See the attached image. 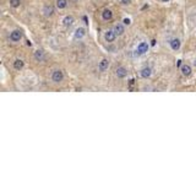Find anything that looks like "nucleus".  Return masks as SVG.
Here are the masks:
<instances>
[{
	"mask_svg": "<svg viewBox=\"0 0 196 184\" xmlns=\"http://www.w3.org/2000/svg\"><path fill=\"white\" fill-rule=\"evenodd\" d=\"M83 21H85L86 25H88V18H87V16H83Z\"/></svg>",
	"mask_w": 196,
	"mask_h": 184,
	"instance_id": "412c9836",
	"label": "nucleus"
},
{
	"mask_svg": "<svg viewBox=\"0 0 196 184\" xmlns=\"http://www.w3.org/2000/svg\"><path fill=\"white\" fill-rule=\"evenodd\" d=\"M21 38H22V32L20 30H15L10 33V40L11 42H20Z\"/></svg>",
	"mask_w": 196,
	"mask_h": 184,
	"instance_id": "7ed1b4c3",
	"label": "nucleus"
},
{
	"mask_svg": "<svg viewBox=\"0 0 196 184\" xmlns=\"http://www.w3.org/2000/svg\"><path fill=\"white\" fill-rule=\"evenodd\" d=\"M67 6V0H57V8L58 9H65Z\"/></svg>",
	"mask_w": 196,
	"mask_h": 184,
	"instance_id": "f3484780",
	"label": "nucleus"
},
{
	"mask_svg": "<svg viewBox=\"0 0 196 184\" xmlns=\"http://www.w3.org/2000/svg\"><path fill=\"white\" fill-rule=\"evenodd\" d=\"M102 18L104 20V21H110V20L113 18V12H111V10H109V9L103 10V12H102Z\"/></svg>",
	"mask_w": 196,
	"mask_h": 184,
	"instance_id": "1a4fd4ad",
	"label": "nucleus"
},
{
	"mask_svg": "<svg viewBox=\"0 0 196 184\" xmlns=\"http://www.w3.org/2000/svg\"><path fill=\"white\" fill-rule=\"evenodd\" d=\"M116 38V35H115V32L114 30H108L106 33H104V39L107 40V42H114V39Z\"/></svg>",
	"mask_w": 196,
	"mask_h": 184,
	"instance_id": "20e7f679",
	"label": "nucleus"
},
{
	"mask_svg": "<svg viewBox=\"0 0 196 184\" xmlns=\"http://www.w3.org/2000/svg\"><path fill=\"white\" fill-rule=\"evenodd\" d=\"M23 66H25V61L22 59H16L15 61H13V67H15L16 70L23 69Z\"/></svg>",
	"mask_w": 196,
	"mask_h": 184,
	"instance_id": "4468645a",
	"label": "nucleus"
},
{
	"mask_svg": "<svg viewBox=\"0 0 196 184\" xmlns=\"http://www.w3.org/2000/svg\"><path fill=\"white\" fill-rule=\"evenodd\" d=\"M180 71H181V74L184 75V76H190L191 75V66L190 65H187V64H185V65H181V67H180Z\"/></svg>",
	"mask_w": 196,
	"mask_h": 184,
	"instance_id": "9d476101",
	"label": "nucleus"
},
{
	"mask_svg": "<svg viewBox=\"0 0 196 184\" xmlns=\"http://www.w3.org/2000/svg\"><path fill=\"white\" fill-rule=\"evenodd\" d=\"M131 3V0H121V4L123 5H129Z\"/></svg>",
	"mask_w": 196,
	"mask_h": 184,
	"instance_id": "aec40b11",
	"label": "nucleus"
},
{
	"mask_svg": "<svg viewBox=\"0 0 196 184\" xmlns=\"http://www.w3.org/2000/svg\"><path fill=\"white\" fill-rule=\"evenodd\" d=\"M85 36H86V30L83 28V27H79V28H76L75 35H74V37L76 39H81V38H83Z\"/></svg>",
	"mask_w": 196,
	"mask_h": 184,
	"instance_id": "6e6552de",
	"label": "nucleus"
},
{
	"mask_svg": "<svg viewBox=\"0 0 196 184\" xmlns=\"http://www.w3.org/2000/svg\"><path fill=\"white\" fill-rule=\"evenodd\" d=\"M113 30H114V32H115V35H116V36H123V35H124V32H125L124 26H123V25H120V23L115 25Z\"/></svg>",
	"mask_w": 196,
	"mask_h": 184,
	"instance_id": "9b49d317",
	"label": "nucleus"
},
{
	"mask_svg": "<svg viewBox=\"0 0 196 184\" xmlns=\"http://www.w3.org/2000/svg\"><path fill=\"white\" fill-rule=\"evenodd\" d=\"M141 76L143 77V79H147V77H150L151 76V74H152V70H151V67H148V66H146V67H143V69L141 70Z\"/></svg>",
	"mask_w": 196,
	"mask_h": 184,
	"instance_id": "2eb2a0df",
	"label": "nucleus"
},
{
	"mask_svg": "<svg viewBox=\"0 0 196 184\" xmlns=\"http://www.w3.org/2000/svg\"><path fill=\"white\" fill-rule=\"evenodd\" d=\"M134 81H135L134 79H131V80H130V85H134Z\"/></svg>",
	"mask_w": 196,
	"mask_h": 184,
	"instance_id": "5701e85b",
	"label": "nucleus"
},
{
	"mask_svg": "<svg viewBox=\"0 0 196 184\" xmlns=\"http://www.w3.org/2000/svg\"><path fill=\"white\" fill-rule=\"evenodd\" d=\"M108 66H109L108 59H102V60L99 61V64H98V70H99L101 72H104V71L108 69Z\"/></svg>",
	"mask_w": 196,
	"mask_h": 184,
	"instance_id": "0eeeda50",
	"label": "nucleus"
},
{
	"mask_svg": "<svg viewBox=\"0 0 196 184\" xmlns=\"http://www.w3.org/2000/svg\"><path fill=\"white\" fill-rule=\"evenodd\" d=\"M74 21H75V20H74L72 16H65L64 20H62V23H64V26L69 27V26H71L74 23Z\"/></svg>",
	"mask_w": 196,
	"mask_h": 184,
	"instance_id": "dca6fc26",
	"label": "nucleus"
},
{
	"mask_svg": "<svg viewBox=\"0 0 196 184\" xmlns=\"http://www.w3.org/2000/svg\"><path fill=\"white\" fill-rule=\"evenodd\" d=\"M148 48H150V45L148 43H146V42H141L138 45H137V48H136V53L138 54V55H142V54L147 53L148 52Z\"/></svg>",
	"mask_w": 196,
	"mask_h": 184,
	"instance_id": "f03ea898",
	"label": "nucleus"
},
{
	"mask_svg": "<svg viewBox=\"0 0 196 184\" xmlns=\"http://www.w3.org/2000/svg\"><path fill=\"white\" fill-rule=\"evenodd\" d=\"M123 23H124L125 26H129V25L131 23V21H130V18H124V20H123Z\"/></svg>",
	"mask_w": 196,
	"mask_h": 184,
	"instance_id": "6ab92c4d",
	"label": "nucleus"
},
{
	"mask_svg": "<svg viewBox=\"0 0 196 184\" xmlns=\"http://www.w3.org/2000/svg\"><path fill=\"white\" fill-rule=\"evenodd\" d=\"M115 75L119 77V79H124V77H126V75H128V70L125 69L124 66H119L118 69L115 70Z\"/></svg>",
	"mask_w": 196,
	"mask_h": 184,
	"instance_id": "39448f33",
	"label": "nucleus"
},
{
	"mask_svg": "<svg viewBox=\"0 0 196 184\" xmlns=\"http://www.w3.org/2000/svg\"><path fill=\"white\" fill-rule=\"evenodd\" d=\"M34 59H36L37 61H43L44 60V52L42 49H38L34 52Z\"/></svg>",
	"mask_w": 196,
	"mask_h": 184,
	"instance_id": "ddd939ff",
	"label": "nucleus"
},
{
	"mask_svg": "<svg viewBox=\"0 0 196 184\" xmlns=\"http://www.w3.org/2000/svg\"><path fill=\"white\" fill-rule=\"evenodd\" d=\"M162 1H163V3H168V1H169V0H162Z\"/></svg>",
	"mask_w": 196,
	"mask_h": 184,
	"instance_id": "b1692460",
	"label": "nucleus"
},
{
	"mask_svg": "<svg viewBox=\"0 0 196 184\" xmlns=\"http://www.w3.org/2000/svg\"><path fill=\"white\" fill-rule=\"evenodd\" d=\"M169 45H170V48L173 49V50H179L180 49V45H181V43H180V39L179 38H173L170 42H169Z\"/></svg>",
	"mask_w": 196,
	"mask_h": 184,
	"instance_id": "423d86ee",
	"label": "nucleus"
},
{
	"mask_svg": "<svg viewBox=\"0 0 196 184\" xmlns=\"http://www.w3.org/2000/svg\"><path fill=\"white\" fill-rule=\"evenodd\" d=\"M53 12H54V8H53V6H50V5L44 6V9H43V13H44V16H45V17L52 16V15H53Z\"/></svg>",
	"mask_w": 196,
	"mask_h": 184,
	"instance_id": "f8f14e48",
	"label": "nucleus"
},
{
	"mask_svg": "<svg viewBox=\"0 0 196 184\" xmlns=\"http://www.w3.org/2000/svg\"><path fill=\"white\" fill-rule=\"evenodd\" d=\"M177 66H178V67H181V60H178V61H177Z\"/></svg>",
	"mask_w": 196,
	"mask_h": 184,
	"instance_id": "4be33fe9",
	"label": "nucleus"
},
{
	"mask_svg": "<svg viewBox=\"0 0 196 184\" xmlns=\"http://www.w3.org/2000/svg\"><path fill=\"white\" fill-rule=\"evenodd\" d=\"M21 4V0H10V6L12 8H18Z\"/></svg>",
	"mask_w": 196,
	"mask_h": 184,
	"instance_id": "a211bd4d",
	"label": "nucleus"
},
{
	"mask_svg": "<svg viewBox=\"0 0 196 184\" xmlns=\"http://www.w3.org/2000/svg\"><path fill=\"white\" fill-rule=\"evenodd\" d=\"M64 80V72H62L61 70H54L53 74H52V81L55 84H59L61 82V81Z\"/></svg>",
	"mask_w": 196,
	"mask_h": 184,
	"instance_id": "f257e3e1",
	"label": "nucleus"
}]
</instances>
